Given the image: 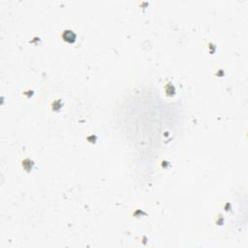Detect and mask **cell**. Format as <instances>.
Segmentation results:
<instances>
[{
    "mask_svg": "<svg viewBox=\"0 0 248 248\" xmlns=\"http://www.w3.org/2000/svg\"><path fill=\"white\" fill-rule=\"evenodd\" d=\"M63 38H64V40L67 41V42H74V41H75L76 35L71 30H66L65 32L63 33Z\"/></svg>",
    "mask_w": 248,
    "mask_h": 248,
    "instance_id": "obj_1",
    "label": "cell"
}]
</instances>
